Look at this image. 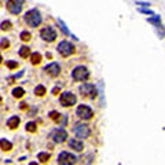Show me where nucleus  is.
I'll use <instances>...</instances> for the list:
<instances>
[{"mask_svg":"<svg viewBox=\"0 0 165 165\" xmlns=\"http://www.w3.org/2000/svg\"><path fill=\"white\" fill-rule=\"evenodd\" d=\"M25 21H26V23H28L29 26H32V28H36V26H39L40 22H41L40 13L37 10H30L29 13H26Z\"/></svg>","mask_w":165,"mask_h":165,"instance_id":"obj_1","label":"nucleus"},{"mask_svg":"<svg viewBox=\"0 0 165 165\" xmlns=\"http://www.w3.org/2000/svg\"><path fill=\"white\" fill-rule=\"evenodd\" d=\"M80 92L82 96H85V98H95L96 96V88L94 87L92 84H90V82H85V84H82L80 87Z\"/></svg>","mask_w":165,"mask_h":165,"instance_id":"obj_2","label":"nucleus"},{"mask_svg":"<svg viewBox=\"0 0 165 165\" xmlns=\"http://www.w3.org/2000/svg\"><path fill=\"white\" fill-rule=\"evenodd\" d=\"M90 77V73H88L87 67L84 66H77L74 70H73V78L77 81H85Z\"/></svg>","mask_w":165,"mask_h":165,"instance_id":"obj_3","label":"nucleus"},{"mask_svg":"<svg viewBox=\"0 0 165 165\" xmlns=\"http://www.w3.org/2000/svg\"><path fill=\"white\" fill-rule=\"evenodd\" d=\"M23 0H8L7 2V8L11 14H19L22 10Z\"/></svg>","mask_w":165,"mask_h":165,"instance_id":"obj_4","label":"nucleus"},{"mask_svg":"<svg viewBox=\"0 0 165 165\" xmlns=\"http://www.w3.org/2000/svg\"><path fill=\"white\" fill-rule=\"evenodd\" d=\"M40 36H41V39H44L46 41H54L57 39V32L54 30V28L47 26V28H44L43 30L40 32Z\"/></svg>","mask_w":165,"mask_h":165,"instance_id":"obj_5","label":"nucleus"},{"mask_svg":"<svg viewBox=\"0 0 165 165\" xmlns=\"http://www.w3.org/2000/svg\"><path fill=\"white\" fill-rule=\"evenodd\" d=\"M58 51H59V54L63 55V57H69V55H72L73 52H74V47L70 43H67V41H62L59 46H58Z\"/></svg>","mask_w":165,"mask_h":165,"instance_id":"obj_6","label":"nucleus"},{"mask_svg":"<svg viewBox=\"0 0 165 165\" xmlns=\"http://www.w3.org/2000/svg\"><path fill=\"white\" fill-rule=\"evenodd\" d=\"M76 161H77V158H76L73 154H70V153H67V151L61 153V154H59V157H58V163L62 164V165L74 164Z\"/></svg>","mask_w":165,"mask_h":165,"instance_id":"obj_7","label":"nucleus"},{"mask_svg":"<svg viewBox=\"0 0 165 165\" xmlns=\"http://www.w3.org/2000/svg\"><path fill=\"white\" fill-rule=\"evenodd\" d=\"M76 103V96L73 95L72 92H63L61 95V105L65 106V107H69V106H73Z\"/></svg>","mask_w":165,"mask_h":165,"instance_id":"obj_8","label":"nucleus"},{"mask_svg":"<svg viewBox=\"0 0 165 165\" xmlns=\"http://www.w3.org/2000/svg\"><path fill=\"white\" fill-rule=\"evenodd\" d=\"M77 116L80 117V119H82V120H90L91 117L94 116V111L91 110L88 106L81 105V106H78L77 107Z\"/></svg>","mask_w":165,"mask_h":165,"instance_id":"obj_9","label":"nucleus"},{"mask_svg":"<svg viewBox=\"0 0 165 165\" xmlns=\"http://www.w3.org/2000/svg\"><path fill=\"white\" fill-rule=\"evenodd\" d=\"M50 136L52 138V140H54L55 143H62V142L66 140L67 134H66V131H63V129H54Z\"/></svg>","mask_w":165,"mask_h":165,"instance_id":"obj_10","label":"nucleus"},{"mask_svg":"<svg viewBox=\"0 0 165 165\" xmlns=\"http://www.w3.org/2000/svg\"><path fill=\"white\" fill-rule=\"evenodd\" d=\"M74 132L78 138H88L91 134L88 125H85V124H77V125L74 127Z\"/></svg>","mask_w":165,"mask_h":165,"instance_id":"obj_11","label":"nucleus"},{"mask_svg":"<svg viewBox=\"0 0 165 165\" xmlns=\"http://www.w3.org/2000/svg\"><path fill=\"white\" fill-rule=\"evenodd\" d=\"M46 72L48 73L50 76H52V77H57V76L59 74V72H61V67H59V65L54 62V63L48 65V66L46 67Z\"/></svg>","mask_w":165,"mask_h":165,"instance_id":"obj_12","label":"nucleus"},{"mask_svg":"<svg viewBox=\"0 0 165 165\" xmlns=\"http://www.w3.org/2000/svg\"><path fill=\"white\" fill-rule=\"evenodd\" d=\"M69 146L72 147V149H74L76 151H81L82 150V142H80V140H77V139H70Z\"/></svg>","mask_w":165,"mask_h":165,"instance_id":"obj_13","label":"nucleus"},{"mask_svg":"<svg viewBox=\"0 0 165 165\" xmlns=\"http://www.w3.org/2000/svg\"><path fill=\"white\" fill-rule=\"evenodd\" d=\"M19 125V119L18 117H11V119H8V121H7V127H10L11 129H14V128H17V127Z\"/></svg>","mask_w":165,"mask_h":165,"instance_id":"obj_14","label":"nucleus"},{"mask_svg":"<svg viewBox=\"0 0 165 165\" xmlns=\"http://www.w3.org/2000/svg\"><path fill=\"white\" fill-rule=\"evenodd\" d=\"M30 62L33 65H39L41 62V55L39 54V52H34V54L30 55Z\"/></svg>","mask_w":165,"mask_h":165,"instance_id":"obj_15","label":"nucleus"},{"mask_svg":"<svg viewBox=\"0 0 165 165\" xmlns=\"http://www.w3.org/2000/svg\"><path fill=\"white\" fill-rule=\"evenodd\" d=\"M0 144H2V150H4V151H8V150L13 149V144L8 142V140H6V139H2Z\"/></svg>","mask_w":165,"mask_h":165,"instance_id":"obj_16","label":"nucleus"},{"mask_svg":"<svg viewBox=\"0 0 165 165\" xmlns=\"http://www.w3.org/2000/svg\"><path fill=\"white\" fill-rule=\"evenodd\" d=\"M34 94H36L37 96H43L44 94H46V88H44L43 85H37V87L34 88Z\"/></svg>","mask_w":165,"mask_h":165,"instance_id":"obj_17","label":"nucleus"},{"mask_svg":"<svg viewBox=\"0 0 165 165\" xmlns=\"http://www.w3.org/2000/svg\"><path fill=\"white\" fill-rule=\"evenodd\" d=\"M23 94H25V91L22 90V88H15V90L13 91V95L14 98H22Z\"/></svg>","mask_w":165,"mask_h":165,"instance_id":"obj_18","label":"nucleus"},{"mask_svg":"<svg viewBox=\"0 0 165 165\" xmlns=\"http://www.w3.org/2000/svg\"><path fill=\"white\" fill-rule=\"evenodd\" d=\"M30 54V50L28 48V47H22V48L19 50V55L22 58H28V55Z\"/></svg>","mask_w":165,"mask_h":165,"instance_id":"obj_19","label":"nucleus"},{"mask_svg":"<svg viewBox=\"0 0 165 165\" xmlns=\"http://www.w3.org/2000/svg\"><path fill=\"white\" fill-rule=\"evenodd\" d=\"M39 160L41 163H47V161L50 160V154L48 153H40L39 154Z\"/></svg>","mask_w":165,"mask_h":165,"instance_id":"obj_20","label":"nucleus"},{"mask_svg":"<svg viewBox=\"0 0 165 165\" xmlns=\"http://www.w3.org/2000/svg\"><path fill=\"white\" fill-rule=\"evenodd\" d=\"M36 124H34V123H28V124H26V131H29V132H36Z\"/></svg>","mask_w":165,"mask_h":165,"instance_id":"obj_21","label":"nucleus"},{"mask_svg":"<svg viewBox=\"0 0 165 165\" xmlns=\"http://www.w3.org/2000/svg\"><path fill=\"white\" fill-rule=\"evenodd\" d=\"M50 119H52L54 121H59L61 114L58 113V111H51V113H50Z\"/></svg>","mask_w":165,"mask_h":165,"instance_id":"obj_22","label":"nucleus"},{"mask_svg":"<svg viewBox=\"0 0 165 165\" xmlns=\"http://www.w3.org/2000/svg\"><path fill=\"white\" fill-rule=\"evenodd\" d=\"M30 33H28V32H22V33H21V40L22 41H29L30 40Z\"/></svg>","mask_w":165,"mask_h":165,"instance_id":"obj_23","label":"nucleus"},{"mask_svg":"<svg viewBox=\"0 0 165 165\" xmlns=\"http://www.w3.org/2000/svg\"><path fill=\"white\" fill-rule=\"evenodd\" d=\"M8 66V69H15L17 66H18V63L17 62H14V61H7V63H6Z\"/></svg>","mask_w":165,"mask_h":165,"instance_id":"obj_24","label":"nucleus"},{"mask_svg":"<svg viewBox=\"0 0 165 165\" xmlns=\"http://www.w3.org/2000/svg\"><path fill=\"white\" fill-rule=\"evenodd\" d=\"M10 28H11V22H8V21L2 23V30H8Z\"/></svg>","mask_w":165,"mask_h":165,"instance_id":"obj_25","label":"nucleus"},{"mask_svg":"<svg viewBox=\"0 0 165 165\" xmlns=\"http://www.w3.org/2000/svg\"><path fill=\"white\" fill-rule=\"evenodd\" d=\"M58 23H59V25L62 26V30H63V32H65V33H66V34H70V32H69V30H67V29H66V26H65V25H63V22H62V21H61V19H58Z\"/></svg>","mask_w":165,"mask_h":165,"instance_id":"obj_26","label":"nucleus"},{"mask_svg":"<svg viewBox=\"0 0 165 165\" xmlns=\"http://www.w3.org/2000/svg\"><path fill=\"white\" fill-rule=\"evenodd\" d=\"M10 46V44H8V41L6 40V39H3L2 40V50H4V48H7V47Z\"/></svg>","mask_w":165,"mask_h":165,"instance_id":"obj_27","label":"nucleus"},{"mask_svg":"<svg viewBox=\"0 0 165 165\" xmlns=\"http://www.w3.org/2000/svg\"><path fill=\"white\" fill-rule=\"evenodd\" d=\"M59 91H61V88H58V87H57V88H54V90H52V94H54V95H57V94L59 92Z\"/></svg>","mask_w":165,"mask_h":165,"instance_id":"obj_28","label":"nucleus"},{"mask_svg":"<svg viewBox=\"0 0 165 165\" xmlns=\"http://www.w3.org/2000/svg\"><path fill=\"white\" fill-rule=\"evenodd\" d=\"M21 109H22V110H25V109H26V103H21Z\"/></svg>","mask_w":165,"mask_h":165,"instance_id":"obj_29","label":"nucleus"}]
</instances>
